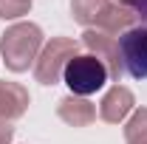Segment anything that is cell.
<instances>
[{
    "mask_svg": "<svg viewBox=\"0 0 147 144\" xmlns=\"http://www.w3.org/2000/svg\"><path fill=\"white\" fill-rule=\"evenodd\" d=\"M11 139H14V124L0 119V144H11Z\"/></svg>",
    "mask_w": 147,
    "mask_h": 144,
    "instance_id": "12",
    "label": "cell"
},
{
    "mask_svg": "<svg viewBox=\"0 0 147 144\" xmlns=\"http://www.w3.org/2000/svg\"><path fill=\"white\" fill-rule=\"evenodd\" d=\"M57 116L71 127H88L96 119V108H93V102H88L85 96L68 93V96H62L57 102Z\"/></svg>",
    "mask_w": 147,
    "mask_h": 144,
    "instance_id": "7",
    "label": "cell"
},
{
    "mask_svg": "<svg viewBox=\"0 0 147 144\" xmlns=\"http://www.w3.org/2000/svg\"><path fill=\"white\" fill-rule=\"evenodd\" d=\"M82 45L88 48V54H93L96 59L105 62L110 79L119 85V79L125 76V65H122V51H119V37L99 31V28H85L82 34Z\"/></svg>",
    "mask_w": 147,
    "mask_h": 144,
    "instance_id": "4",
    "label": "cell"
},
{
    "mask_svg": "<svg viewBox=\"0 0 147 144\" xmlns=\"http://www.w3.org/2000/svg\"><path fill=\"white\" fill-rule=\"evenodd\" d=\"M34 0H0V20H14L31 11Z\"/></svg>",
    "mask_w": 147,
    "mask_h": 144,
    "instance_id": "11",
    "label": "cell"
},
{
    "mask_svg": "<svg viewBox=\"0 0 147 144\" xmlns=\"http://www.w3.org/2000/svg\"><path fill=\"white\" fill-rule=\"evenodd\" d=\"M125 144H147V108L133 110L125 124Z\"/></svg>",
    "mask_w": 147,
    "mask_h": 144,
    "instance_id": "10",
    "label": "cell"
},
{
    "mask_svg": "<svg viewBox=\"0 0 147 144\" xmlns=\"http://www.w3.org/2000/svg\"><path fill=\"white\" fill-rule=\"evenodd\" d=\"M108 79H110V73L105 68V62L96 59L93 54H76L65 65V73H62V82L71 88L74 96H91Z\"/></svg>",
    "mask_w": 147,
    "mask_h": 144,
    "instance_id": "3",
    "label": "cell"
},
{
    "mask_svg": "<svg viewBox=\"0 0 147 144\" xmlns=\"http://www.w3.org/2000/svg\"><path fill=\"white\" fill-rule=\"evenodd\" d=\"M0 51L9 71H28V65H34L42 51V28L37 23H14L0 34Z\"/></svg>",
    "mask_w": 147,
    "mask_h": 144,
    "instance_id": "1",
    "label": "cell"
},
{
    "mask_svg": "<svg viewBox=\"0 0 147 144\" xmlns=\"http://www.w3.org/2000/svg\"><path fill=\"white\" fill-rule=\"evenodd\" d=\"M119 51L125 73L133 79H147V26H133L119 37Z\"/></svg>",
    "mask_w": 147,
    "mask_h": 144,
    "instance_id": "5",
    "label": "cell"
},
{
    "mask_svg": "<svg viewBox=\"0 0 147 144\" xmlns=\"http://www.w3.org/2000/svg\"><path fill=\"white\" fill-rule=\"evenodd\" d=\"M133 11H136V17H139V20H144V23H147V0H136V3H133Z\"/></svg>",
    "mask_w": 147,
    "mask_h": 144,
    "instance_id": "13",
    "label": "cell"
},
{
    "mask_svg": "<svg viewBox=\"0 0 147 144\" xmlns=\"http://www.w3.org/2000/svg\"><path fill=\"white\" fill-rule=\"evenodd\" d=\"M110 0H71V14L79 26L85 28H96L102 14L108 11Z\"/></svg>",
    "mask_w": 147,
    "mask_h": 144,
    "instance_id": "9",
    "label": "cell"
},
{
    "mask_svg": "<svg viewBox=\"0 0 147 144\" xmlns=\"http://www.w3.org/2000/svg\"><path fill=\"white\" fill-rule=\"evenodd\" d=\"M79 51V42L71 37H51L34 62V79L40 85H57L65 73V65Z\"/></svg>",
    "mask_w": 147,
    "mask_h": 144,
    "instance_id": "2",
    "label": "cell"
},
{
    "mask_svg": "<svg viewBox=\"0 0 147 144\" xmlns=\"http://www.w3.org/2000/svg\"><path fill=\"white\" fill-rule=\"evenodd\" d=\"M28 90L23 88L20 82H0V119L14 122L28 110Z\"/></svg>",
    "mask_w": 147,
    "mask_h": 144,
    "instance_id": "8",
    "label": "cell"
},
{
    "mask_svg": "<svg viewBox=\"0 0 147 144\" xmlns=\"http://www.w3.org/2000/svg\"><path fill=\"white\" fill-rule=\"evenodd\" d=\"M133 105H136L133 90L125 88V85H113L102 96V102H99V119L108 122V124H119L130 110H133Z\"/></svg>",
    "mask_w": 147,
    "mask_h": 144,
    "instance_id": "6",
    "label": "cell"
}]
</instances>
